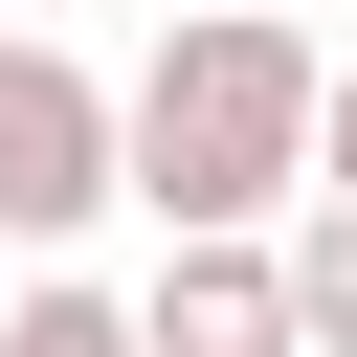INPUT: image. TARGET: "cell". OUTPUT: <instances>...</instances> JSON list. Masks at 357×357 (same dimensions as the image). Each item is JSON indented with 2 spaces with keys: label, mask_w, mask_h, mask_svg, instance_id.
I'll return each instance as SVG.
<instances>
[{
  "label": "cell",
  "mask_w": 357,
  "mask_h": 357,
  "mask_svg": "<svg viewBox=\"0 0 357 357\" xmlns=\"http://www.w3.org/2000/svg\"><path fill=\"white\" fill-rule=\"evenodd\" d=\"M335 178H357V67H335Z\"/></svg>",
  "instance_id": "6"
},
{
  "label": "cell",
  "mask_w": 357,
  "mask_h": 357,
  "mask_svg": "<svg viewBox=\"0 0 357 357\" xmlns=\"http://www.w3.org/2000/svg\"><path fill=\"white\" fill-rule=\"evenodd\" d=\"M335 178V45L268 22V0H156V67H134V223L201 245V223H290Z\"/></svg>",
  "instance_id": "1"
},
{
  "label": "cell",
  "mask_w": 357,
  "mask_h": 357,
  "mask_svg": "<svg viewBox=\"0 0 357 357\" xmlns=\"http://www.w3.org/2000/svg\"><path fill=\"white\" fill-rule=\"evenodd\" d=\"M156 357H312V312H290V223H201V245H156Z\"/></svg>",
  "instance_id": "3"
},
{
  "label": "cell",
  "mask_w": 357,
  "mask_h": 357,
  "mask_svg": "<svg viewBox=\"0 0 357 357\" xmlns=\"http://www.w3.org/2000/svg\"><path fill=\"white\" fill-rule=\"evenodd\" d=\"M134 201V89L45 22H0V245H89Z\"/></svg>",
  "instance_id": "2"
},
{
  "label": "cell",
  "mask_w": 357,
  "mask_h": 357,
  "mask_svg": "<svg viewBox=\"0 0 357 357\" xmlns=\"http://www.w3.org/2000/svg\"><path fill=\"white\" fill-rule=\"evenodd\" d=\"M290 312H312V357H357V178L290 201Z\"/></svg>",
  "instance_id": "5"
},
{
  "label": "cell",
  "mask_w": 357,
  "mask_h": 357,
  "mask_svg": "<svg viewBox=\"0 0 357 357\" xmlns=\"http://www.w3.org/2000/svg\"><path fill=\"white\" fill-rule=\"evenodd\" d=\"M0 22H22V0H0Z\"/></svg>",
  "instance_id": "7"
},
{
  "label": "cell",
  "mask_w": 357,
  "mask_h": 357,
  "mask_svg": "<svg viewBox=\"0 0 357 357\" xmlns=\"http://www.w3.org/2000/svg\"><path fill=\"white\" fill-rule=\"evenodd\" d=\"M0 357H156V312L89 290V268H22V290H0Z\"/></svg>",
  "instance_id": "4"
}]
</instances>
